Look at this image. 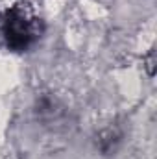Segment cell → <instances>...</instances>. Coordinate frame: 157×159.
Returning <instances> with one entry per match:
<instances>
[{"mask_svg": "<svg viewBox=\"0 0 157 159\" xmlns=\"http://www.w3.org/2000/svg\"><path fill=\"white\" fill-rule=\"evenodd\" d=\"M2 32L7 48L22 52L37 41L41 34V20L28 6L15 4L7 9L4 17Z\"/></svg>", "mask_w": 157, "mask_h": 159, "instance_id": "obj_1", "label": "cell"}]
</instances>
